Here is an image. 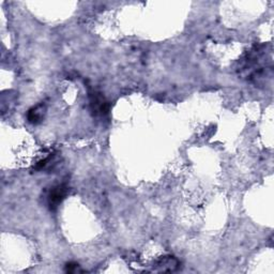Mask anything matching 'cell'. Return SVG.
<instances>
[{
	"label": "cell",
	"instance_id": "obj_1",
	"mask_svg": "<svg viewBox=\"0 0 274 274\" xmlns=\"http://www.w3.org/2000/svg\"><path fill=\"white\" fill-rule=\"evenodd\" d=\"M89 101L92 113L97 116H104L109 111V104L102 93L92 91L89 93Z\"/></svg>",
	"mask_w": 274,
	"mask_h": 274
},
{
	"label": "cell",
	"instance_id": "obj_2",
	"mask_svg": "<svg viewBox=\"0 0 274 274\" xmlns=\"http://www.w3.org/2000/svg\"><path fill=\"white\" fill-rule=\"evenodd\" d=\"M67 194L68 188L64 184H58L53 186L48 194V205L51 207V209H56L65 198Z\"/></svg>",
	"mask_w": 274,
	"mask_h": 274
},
{
	"label": "cell",
	"instance_id": "obj_3",
	"mask_svg": "<svg viewBox=\"0 0 274 274\" xmlns=\"http://www.w3.org/2000/svg\"><path fill=\"white\" fill-rule=\"evenodd\" d=\"M44 113H45V107L43 104H40V105H37L36 107L30 109L28 112V115H27V118H28V121L30 123L38 124L42 121L43 117H44Z\"/></svg>",
	"mask_w": 274,
	"mask_h": 274
},
{
	"label": "cell",
	"instance_id": "obj_4",
	"mask_svg": "<svg viewBox=\"0 0 274 274\" xmlns=\"http://www.w3.org/2000/svg\"><path fill=\"white\" fill-rule=\"evenodd\" d=\"M78 265H76V264H68L67 265V269H65V271L69 272V273H72V272H75V271H78Z\"/></svg>",
	"mask_w": 274,
	"mask_h": 274
}]
</instances>
